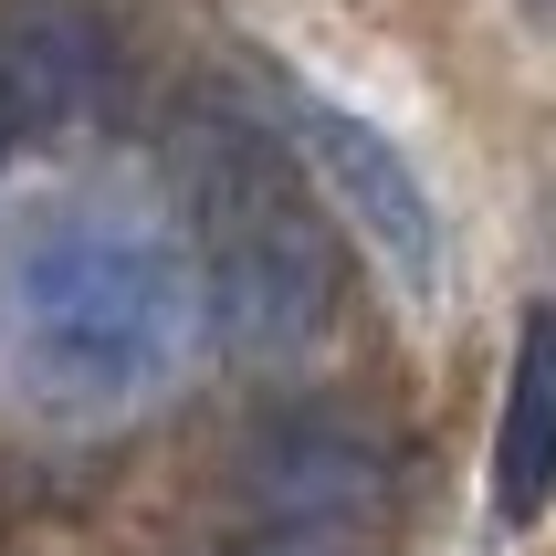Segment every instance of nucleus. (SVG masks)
<instances>
[{"label":"nucleus","mask_w":556,"mask_h":556,"mask_svg":"<svg viewBox=\"0 0 556 556\" xmlns=\"http://www.w3.org/2000/svg\"><path fill=\"white\" fill-rule=\"evenodd\" d=\"M211 326V283L179 231L137 211H53L11 252V346L42 400L126 409L157 400Z\"/></svg>","instance_id":"f257e3e1"},{"label":"nucleus","mask_w":556,"mask_h":556,"mask_svg":"<svg viewBox=\"0 0 556 556\" xmlns=\"http://www.w3.org/2000/svg\"><path fill=\"white\" fill-rule=\"evenodd\" d=\"M189 231H200L189 252H200L211 326L231 357L274 368V357H305L337 326V252L315 231V200L242 126H211L189 148Z\"/></svg>","instance_id":"f03ea898"},{"label":"nucleus","mask_w":556,"mask_h":556,"mask_svg":"<svg viewBox=\"0 0 556 556\" xmlns=\"http://www.w3.org/2000/svg\"><path fill=\"white\" fill-rule=\"evenodd\" d=\"M283 126H294V148H305L315 189L357 220V242H368L378 263L409 283V294H431V274H441V220H431L420 168L389 148V126H368L357 105H337V94H315V85L283 94Z\"/></svg>","instance_id":"7ed1b4c3"},{"label":"nucleus","mask_w":556,"mask_h":556,"mask_svg":"<svg viewBox=\"0 0 556 556\" xmlns=\"http://www.w3.org/2000/svg\"><path fill=\"white\" fill-rule=\"evenodd\" d=\"M116 94V31L85 0H0V116L11 137H74Z\"/></svg>","instance_id":"20e7f679"},{"label":"nucleus","mask_w":556,"mask_h":556,"mask_svg":"<svg viewBox=\"0 0 556 556\" xmlns=\"http://www.w3.org/2000/svg\"><path fill=\"white\" fill-rule=\"evenodd\" d=\"M556 504V305H526L515 378H504V431H494V515L535 526Z\"/></svg>","instance_id":"39448f33"},{"label":"nucleus","mask_w":556,"mask_h":556,"mask_svg":"<svg viewBox=\"0 0 556 556\" xmlns=\"http://www.w3.org/2000/svg\"><path fill=\"white\" fill-rule=\"evenodd\" d=\"M0 148H11V116H0Z\"/></svg>","instance_id":"423d86ee"}]
</instances>
